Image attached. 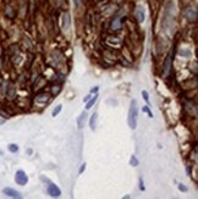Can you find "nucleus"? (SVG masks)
<instances>
[{
    "instance_id": "nucleus-19",
    "label": "nucleus",
    "mask_w": 198,
    "mask_h": 199,
    "mask_svg": "<svg viewBox=\"0 0 198 199\" xmlns=\"http://www.w3.org/2000/svg\"><path fill=\"white\" fill-rule=\"evenodd\" d=\"M142 97H143V99H144L147 103H149V95H148V92H147V91H142Z\"/></svg>"
},
{
    "instance_id": "nucleus-4",
    "label": "nucleus",
    "mask_w": 198,
    "mask_h": 199,
    "mask_svg": "<svg viewBox=\"0 0 198 199\" xmlns=\"http://www.w3.org/2000/svg\"><path fill=\"white\" fill-rule=\"evenodd\" d=\"M135 15H136L137 21L140 22V23L144 22V20H146V7H144V5L138 4V5H137V7H136Z\"/></svg>"
},
{
    "instance_id": "nucleus-13",
    "label": "nucleus",
    "mask_w": 198,
    "mask_h": 199,
    "mask_svg": "<svg viewBox=\"0 0 198 199\" xmlns=\"http://www.w3.org/2000/svg\"><path fill=\"white\" fill-rule=\"evenodd\" d=\"M97 118H98V115H97V113H94L91 116V120H90V127H91L92 131H94L95 127H97Z\"/></svg>"
},
{
    "instance_id": "nucleus-21",
    "label": "nucleus",
    "mask_w": 198,
    "mask_h": 199,
    "mask_svg": "<svg viewBox=\"0 0 198 199\" xmlns=\"http://www.w3.org/2000/svg\"><path fill=\"white\" fill-rule=\"evenodd\" d=\"M72 1H74V5H75L76 9H78L82 5V0H72Z\"/></svg>"
},
{
    "instance_id": "nucleus-5",
    "label": "nucleus",
    "mask_w": 198,
    "mask_h": 199,
    "mask_svg": "<svg viewBox=\"0 0 198 199\" xmlns=\"http://www.w3.org/2000/svg\"><path fill=\"white\" fill-rule=\"evenodd\" d=\"M15 181H16V183L20 184V186H25V184L28 182V177H27V175H26L22 170H18V171L16 172V175H15Z\"/></svg>"
},
{
    "instance_id": "nucleus-15",
    "label": "nucleus",
    "mask_w": 198,
    "mask_h": 199,
    "mask_svg": "<svg viewBox=\"0 0 198 199\" xmlns=\"http://www.w3.org/2000/svg\"><path fill=\"white\" fill-rule=\"evenodd\" d=\"M97 99H98V94H95L93 98H91L90 100L87 102V105H86V109H87V110H90V109H91V107L94 105V103L97 102Z\"/></svg>"
},
{
    "instance_id": "nucleus-3",
    "label": "nucleus",
    "mask_w": 198,
    "mask_h": 199,
    "mask_svg": "<svg viewBox=\"0 0 198 199\" xmlns=\"http://www.w3.org/2000/svg\"><path fill=\"white\" fill-rule=\"evenodd\" d=\"M171 67H173V54L169 53L167 56L165 57L164 64H163V73H164V76H167L170 73Z\"/></svg>"
},
{
    "instance_id": "nucleus-8",
    "label": "nucleus",
    "mask_w": 198,
    "mask_h": 199,
    "mask_svg": "<svg viewBox=\"0 0 198 199\" xmlns=\"http://www.w3.org/2000/svg\"><path fill=\"white\" fill-rule=\"evenodd\" d=\"M185 16L189 21H196L197 20V10L193 7H189L185 11Z\"/></svg>"
},
{
    "instance_id": "nucleus-14",
    "label": "nucleus",
    "mask_w": 198,
    "mask_h": 199,
    "mask_svg": "<svg viewBox=\"0 0 198 199\" xmlns=\"http://www.w3.org/2000/svg\"><path fill=\"white\" fill-rule=\"evenodd\" d=\"M49 100V95L48 94H41L36 98V102L37 103H47Z\"/></svg>"
},
{
    "instance_id": "nucleus-17",
    "label": "nucleus",
    "mask_w": 198,
    "mask_h": 199,
    "mask_svg": "<svg viewBox=\"0 0 198 199\" xmlns=\"http://www.w3.org/2000/svg\"><path fill=\"white\" fill-rule=\"evenodd\" d=\"M9 150L11 152V153H16L18 150V145L17 144H10L9 145Z\"/></svg>"
},
{
    "instance_id": "nucleus-23",
    "label": "nucleus",
    "mask_w": 198,
    "mask_h": 199,
    "mask_svg": "<svg viewBox=\"0 0 198 199\" xmlns=\"http://www.w3.org/2000/svg\"><path fill=\"white\" fill-rule=\"evenodd\" d=\"M179 190H180V191H183V192H187V190H189V188H187L186 186H183V184H179Z\"/></svg>"
},
{
    "instance_id": "nucleus-9",
    "label": "nucleus",
    "mask_w": 198,
    "mask_h": 199,
    "mask_svg": "<svg viewBox=\"0 0 198 199\" xmlns=\"http://www.w3.org/2000/svg\"><path fill=\"white\" fill-rule=\"evenodd\" d=\"M3 193L6 194L7 197H11V198H21V194H20V192L12 190V188H4Z\"/></svg>"
},
{
    "instance_id": "nucleus-10",
    "label": "nucleus",
    "mask_w": 198,
    "mask_h": 199,
    "mask_svg": "<svg viewBox=\"0 0 198 199\" xmlns=\"http://www.w3.org/2000/svg\"><path fill=\"white\" fill-rule=\"evenodd\" d=\"M185 109L187 110V113H189L190 115H193V116H196L197 115V106H196V104L193 103H186V106H185Z\"/></svg>"
},
{
    "instance_id": "nucleus-25",
    "label": "nucleus",
    "mask_w": 198,
    "mask_h": 199,
    "mask_svg": "<svg viewBox=\"0 0 198 199\" xmlns=\"http://www.w3.org/2000/svg\"><path fill=\"white\" fill-rule=\"evenodd\" d=\"M140 190H141V191H144V190H146L144 186H143V181H142V180H140Z\"/></svg>"
},
{
    "instance_id": "nucleus-26",
    "label": "nucleus",
    "mask_w": 198,
    "mask_h": 199,
    "mask_svg": "<svg viewBox=\"0 0 198 199\" xmlns=\"http://www.w3.org/2000/svg\"><path fill=\"white\" fill-rule=\"evenodd\" d=\"M98 91H99V87H94V88L91 89V93H97Z\"/></svg>"
},
{
    "instance_id": "nucleus-16",
    "label": "nucleus",
    "mask_w": 198,
    "mask_h": 199,
    "mask_svg": "<svg viewBox=\"0 0 198 199\" xmlns=\"http://www.w3.org/2000/svg\"><path fill=\"white\" fill-rule=\"evenodd\" d=\"M61 109H63V105H58L55 109H54V110H53V113H52V115L55 117L56 115H59V113H60L61 111Z\"/></svg>"
},
{
    "instance_id": "nucleus-11",
    "label": "nucleus",
    "mask_w": 198,
    "mask_h": 199,
    "mask_svg": "<svg viewBox=\"0 0 198 199\" xmlns=\"http://www.w3.org/2000/svg\"><path fill=\"white\" fill-rule=\"evenodd\" d=\"M111 29L113 31H119V29L121 28V18L120 17H116L113 20V22H111Z\"/></svg>"
},
{
    "instance_id": "nucleus-22",
    "label": "nucleus",
    "mask_w": 198,
    "mask_h": 199,
    "mask_svg": "<svg viewBox=\"0 0 198 199\" xmlns=\"http://www.w3.org/2000/svg\"><path fill=\"white\" fill-rule=\"evenodd\" d=\"M180 54L183 55V56H191V52L190 50H182Z\"/></svg>"
},
{
    "instance_id": "nucleus-7",
    "label": "nucleus",
    "mask_w": 198,
    "mask_h": 199,
    "mask_svg": "<svg viewBox=\"0 0 198 199\" xmlns=\"http://www.w3.org/2000/svg\"><path fill=\"white\" fill-rule=\"evenodd\" d=\"M61 22H63V28L64 31H70L71 28V17H70V14L65 12L63 16H61Z\"/></svg>"
},
{
    "instance_id": "nucleus-27",
    "label": "nucleus",
    "mask_w": 198,
    "mask_h": 199,
    "mask_svg": "<svg viewBox=\"0 0 198 199\" xmlns=\"http://www.w3.org/2000/svg\"><path fill=\"white\" fill-rule=\"evenodd\" d=\"M90 99H91V95H87V97H84V99H83V100H84V102H88V100H90Z\"/></svg>"
},
{
    "instance_id": "nucleus-12",
    "label": "nucleus",
    "mask_w": 198,
    "mask_h": 199,
    "mask_svg": "<svg viewBox=\"0 0 198 199\" xmlns=\"http://www.w3.org/2000/svg\"><path fill=\"white\" fill-rule=\"evenodd\" d=\"M86 117H87V114L83 111L82 114H81V116L77 118V125H78V128H83V126H84V121H86Z\"/></svg>"
},
{
    "instance_id": "nucleus-6",
    "label": "nucleus",
    "mask_w": 198,
    "mask_h": 199,
    "mask_svg": "<svg viewBox=\"0 0 198 199\" xmlns=\"http://www.w3.org/2000/svg\"><path fill=\"white\" fill-rule=\"evenodd\" d=\"M47 191H48V194L50 195V197H53V198H55V197H60V194H61V191H60V188H59L56 184H54V183H49L48 184V188H47Z\"/></svg>"
},
{
    "instance_id": "nucleus-2",
    "label": "nucleus",
    "mask_w": 198,
    "mask_h": 199,
    "mask_svg": "<svg viewBox=\"0 0 198 199\" xmlns=\"http://www.w3.org/2000/svg\"><path fill=\"white\" fill-rule=\"evenodd\" d=\"M137 117H138V109H137V102L133 100L131 102L130 109H128V117H127V122L130 126L131 130H135L137 127Z\"/></svg>"
},
{
    "instance_id": "nucleus-1",
    "label": "nucleus",
    "mask_w": 198,
    "mask_h": 199,
    "mask_svg": "<svg viewBox=\"0 0 198 199\" xmlns=\"http://www.w3.org/2000/svg\"><path fill=\"white\" fill-rule=\"evenodd\" d=\"M175 16H176V7H175V3L174 0H167L165 4V9H164V16H163V26L165 27V29L170 28L171 26H174V21H175Z\"/></svg>"
},
{
    "instance_id": "nucleus-18",
    "label": "nucleus",
    "mask_w": 198,
    "mask_h": 199,
    "mask_svg": "<svg viewBox=\"0 0 198 199\" xmlns=\"http://www.w3.org/2000/svg\"><path fill=\"white\" fill-rule=\"evenodd\" d=\"M130 165H132V166H137L138 165V160H137V158L135 155H132L131 159H130Z\"/></svg>"
},
{
    "instance_id": "nucleus-24",
    "label": "nucleus",
    "mask_w": 198,
    "mask_h": 199,
    "mask_svg": "<svg viewBox=\"0 0 198 199\" xmlns=\"http://www.w3.org/2000/svg\"><path fill=\"white\" fill-rule=\"evenodd\" d=\"M84 170H86V164H82V166L80 167V171H78V172H80V174H82Z\"/></svg>"
},
{
    "instance_id": "nucleus-20",
    "label": "nucleus",
    "mask_w": 198,
    "mask_h": 199,
    "mask_svg": "<svg viewBox=\"0 0 198 199\" xmlns=\"http://www.w3.org/2000/svg\"><path fill=\"white\" fill-rule=\"evenodd\" d=\"M142 110H143V113H147L149 117H153V114H152V111L149 110V107H148V106H143Z\"/></svg>"
}]
</instances>
